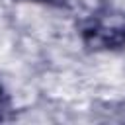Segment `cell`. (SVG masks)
Here are the masks:
<instances>
[{
    "label": "cell",
    "mask_w": 125,
    "mask_h": 125,
    "mask_svg": "<svg viewBox=\"0 0 125 125\" xmlns=\"http://www.w3.org/2000/svg\"><path fill=\"white\" fill-rule=\"evenodd\" d=\"M80 33L94 51L121 49L125 45V14L111 6H102L82 21Z\"/></svg>",
    "instance_id": "1"
},
{
    "label": "cell",
    "mask_w": 125,
    "mask_h": 125,
    "mask_svg": "<svg viewBox=\"0 0 125 125\" xmlns=\"http://www.w3.org/2000/svg\"><path fill=\"white\" fill-rule=\"evenodd\" d=\"M8 111V98L4 94V90L0 88V119H4V113Z\"/></svg>",
    "instance_id": "2"
},
{
    "label": "cell",
    "mask_w": 125,
    "mask_h": 125,
    "mask_svg": "<svg viewBox=\"0 0 125 125\" xmlns=\"http://www.w3.org/2000/svg\"><path fill=\"white\" fill-rule=\"evenodd\" d=\"M33 2H45V4H64V0H33Z\"/></svg>",
    "instance_id": "3"
}]
</instances>
